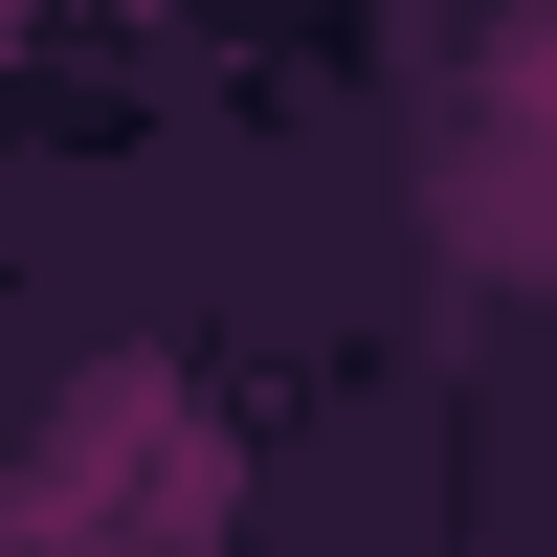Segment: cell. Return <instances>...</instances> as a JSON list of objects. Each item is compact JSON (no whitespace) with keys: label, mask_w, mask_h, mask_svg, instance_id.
<instances>
[{"label":"cell","mask_w":557,"mask_h":557,"mask_svg":"<svg viewBox=\"0 0 557 557\" xmlns=\"http://www.w3.org/2000/svg\"><path fill=\"white\" fill-rule=\"evenodd\" d=\"M446 246H491V268H535V290H557V157H535V134H491V157L446 178Z\"/></svg>","instance_id":"6da1fadb"},{"label":"cell","mask_w":557,"mask_h":557,"mask_svg":"<svg viewBox=\"0 0 557 557\" xmlns=\"http://www.w3.org/2000/svg\"><path fill=\"white\" fill-rule=\"evenodd\" d=\"M469 134H535L557 157V0H513V23L469 45Z\"/></svg>","instance_id":"7a4b0ae2"}]
</instances>
